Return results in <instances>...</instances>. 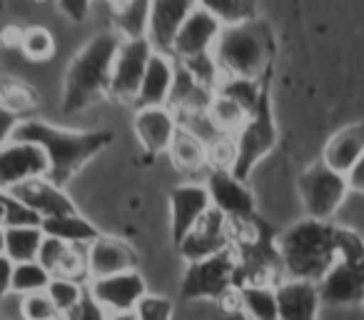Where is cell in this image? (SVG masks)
I'll return each mask as SVG.
<instances>
[{
    "label": "cell",
    "instance_id": "obj_1",
    "mask_svg": "<svg viewBox=\"0 0 364 320\" xmlns=\"http://www.w3.org/2000/svg\"><path fill=\"white\" fill-rule=\"evenodd\" d=\"M13 140L33 143L41 148L48 158L46 178L53 185L63 188L87 160H92L97 153L105 150L115 140V135H112V130H63V128L48 125L36 118H28L18 125Z\"/></svg>",
    "mask_w": 364,
    "mask_h": 320
},
{
    "label": "cell",
    "instance_id": "obj_2",
    "mask_svg": "<svg viewBox=\"0 0 364 320\" xmlns=\"http://www.w3.org/2000/svg\"><path fill=\"white\" fill-rule=\"evenodd\" d=\"M279 270L284 280L314 283L337 258V225L327 220H299L277 235Z\"/></svg>",
    "mask_w": 364,
    "mask_h": 320
},
{
    "label": "cell",
    "instance_id": "obj_3",
    "mask_svg": "<svg viewBox=\"0 0 364 320\" xmlns=\"http://www.w3.org/2000/svg\"><path fill=\"white\" fill-rule=\"evenodd\" d=\"M122 38L115 31H105L92 36L85 48L75 53L63 86V110L80 113L110 96L112 63Z\"/></svg>",
    "mask_w": 364,
    "mask_h": 320
},
{
    "label": "cell",
    "instance_id": "obj_4",
    "mask_svg": "<svg viewBox=\"0 0 364 320\" xmlns=\"http://www.w3.org/2000/svg\"><path fill=\"white\" fill-rule=\"evenodd\" d=\"M272 53V31L267 28V23L257 21V18L242 23V26L223 28L213 48V58L223 78H242V81L257 83H262Z\"/></svg>",
    "mask_w": 364,
    "mask_h": 320
},
{
    "label": "cell",
    "instance_id": "obj_5",
    "mask_svg": "<svg viewBox=\"0 0 364 320\" xmlns=\"http://www.w3.org/2000/svg\"><path fill=\"white\" fill-rule=\"evenodd\" d=\"M319 303L329 308L364 305V238L349 228H337V258L317 283Z\"/></svg>",
    "mask_w": 364,
    "mask_h": 320
},
{
    "label": "cell",
    "instance_id": "obj_6",
    "mask_svg": "<svg viewBox=\"0 0 364 320\" xmlns=\"http://www.w3.org/2000/svg\"><path fill=\"white\" fill-rule=\"evenodd\" d=\"M237 290V253L232 248L205 260L188 263L182 278V300H232Z\"/></svg>",
    "mask_w": 364,
    "mask_h": 320
},
{
    "label": "cell",
    "instance_id": "obj_7",
    "mask_svg": "<svg viewBox=\"0 0 364 320\" xmlns=\"http://www.w3.org/2000/svg\"><path fill=\"white\" fill-rule=\"evenodd\" d=\"M235 165L230 173L237 180H247L250 173L255 170V165L267 155L277 143V125H274L272 108H269L267 93L259 100L257 110L247 118L242 128L235 133Z\"/></svg>",
    "mask_w": 364,
    "mask_h": 320
},
{
    "label": "cell",
    "instance_id": "obj_8",
    "mask_svg": "<svg viewBox=\"0 0 364 320\" xmlns=\"http://www.w3.org/2000/svg\"><path fill=\"white\" fill-rule=\"evenodd\" d=\"M299 198L307 210V218L312 220H327L339 210L349 193L347 175L337 173L329 168L324 160L312 163L297 180Z\"/></svg>",
    "mask_w": 364,
    "mask_h": 320
},
{
    "label": "cell",
    "instance_id": "obj_9",
    "mask_svg": "<svg viewBox=\"0 0 364 320\" xmlns=\"http://www.w3.org/2000/svg\"><path fill=\"white\" fill-rule=\"evenodd\" d=\"M152 53H155V48L150 46L147 38L120 43V48L115 53V63H112L110 98H115L120 103H135Z\"/></svg>",
    "mask_w": 364,
    "mask_h": 320
},
{
    "label": "cell",
    "instance_id": "obj_10",
    "mask_svg": "<svg viewBox=\"0 0 364 320\" xmlns=\"http://www.w3.org/2000/svg\"><path fill=\"white\" fill-rule=\"evenodd\" d=\"M205 188L210 193V203L225 215L232 225H247L255 218V198L242 180L235 178L230 170H210Z\"/></svg>",
    "mask_w": 364,
    "mask_h": 320
},
{
    "label": "cell",
    "instance_id": "obj_11",
    "mask_svg": "<svg viewBox=\"0 0 364 320\" xmlns=\"http://www.w3.org/2000/svg\"><path fill=\"white\" fill-rule=\"evenodd\" d=\"M232 223L220 210L210 208L200 218V223L185 235V240L177 245V250H180L182 258L188 260V263H195V260L213 258V255L230 250L232 248Z\"/></svg>",
    "mask_w": 364,
    "mask_h": 320
},
{
    "label": "cell",
    "instance_id": "obj_12",
    "mask_svg": "<svg viewBox=\"0 0 364 320\" xmlns=\"http://www.w3.org/2000/svg\"><path fill=\"white\" fill-rule=\"evenodd\" d=\"M87 293L110 315V313H132L137 308V303L142 300V295H147V290L142 275L137 270H127V273L90 280L87 283Z\"/></svg>",
    "mask_w": 364,
    "mask_h": 320
},
{
    "label": "cell",
    "instance_id": "obj_13",
    "mask_svg": "<svg viewBox=\"0 0 364 320\" xmlns=\"http://www.w3.org/2000/svg\"><path fill=\"white\" fill-rule=\"evenodd\" d=\"M48 158L33 143L11 140L0 148V190H11L33 178H46Z\"/></svg>",
    "mask_w": 364,
    "mask_h": 320
},
{
    "label": "cell",
    "instance_id": "obj_14",
    "mask_svg": "<svg viewBox=\"0 0 364 320\" xmlns=\"http://www.w3.org/2000/svg\"><path fill=\"white\" fill-rule=\"evenodd\" d=\"M213 208L205 183H182L170 193V230L172 243L180 245L185 235L200 223L208 210Z\"/></svg>",
    "mask_w": 364,
    "mask_h": 320
},
{
    "label": "cell",
    "instance_id": "obj_15",
    "mask_svg": "<svg viewBox=\"0 0 364 320\" xmlns=\"http://www.w3.org/2000/svg\"><path fill=\"white\" fill-rule=\"evenodd\" d=\"M220 31H223V26L208 11L198 8V11H193V16L188 21L182 23L180 31H177L170 48V56L177 63H188L193 58L208 56V53H213Z\"/></svg>",
    "mask_w": 364,
    "mask_h": 320
},
{
    "label": "cell",
    "instance_id": "obj_16",
    "mask_svg": "<svg viewBox=\"0 0 364 320\" xmlns=\"http://www.w3.org/2000/svg\"><path fill=\"white\" fill-rule=\"evenodd\" d=\"M198 11V0H150V26H147V41L157 53L170 56L172 41L182 23Z\"/></svg>",
    "mask_w": 364,
    "mask_h": 320
},
{
    "label": "cell",
    "instance_id": "obj_17",
    "mask_svg": "<svg viewBox=\"0 0 364 320\" xmlns=\"http://www.w3.org/2000/svg\"><path fill=\"white\" fill-rule=\"evenodd\" d=\"M85 258H87V278L90 280L135 270L137 263L130 245L117 238H110V235H97L85 248Z\"/></svg>",
    "mask_w": 364,
    "mask_h": 320
},
{
    "label": "cell",
    "instance_id": "obj_18",
    "mask_svg": "<svg viewBox=\"0 0 364 320\" xmlns=\"http://www.w3.org/2000/svg\"><path fill=\"white\" fill-rule=\"evenodd\" d=\"M11 195H16L21 203H26L31 210H36L43 220L58 218V215L77 213L73 200L65 195V190L53 185L48 178H33L26 183L16 185V188L8 190Z\"/></svg>",
    "mask_w": 364,
    "mask_h": 320
},
{
    "label": "cell",
    "instance_id": "obj_19",
    "mask_svg": "<svg viewBox=\"0 0 364 320\" xmlns=\"http://www.w3.org/2000/svg\"><path fill=\"white\" fill-rule=\"evenodd\" d=\"M177 115L167 105L137 108L135 113V133L147 153H167L172 138L177 133Z\"/></svg>",
    "mask_w": 364,
    "mask_h": 320
},
{
    "label": "cell",
    "instance_id": "obj_20",
    "mask_svg": "<svg viewBox=\"0 0 364 320\" xmlns=\"http://www.w3.org/2000/svg\"><path fill=\"white\" fill-rule=\"evenodd\" d=\"M274 290H277L279 320H317L322 303H319V293L314 283L279 280Z\"/></svg>",
    "mask_w": 364,
    "mask_h": 320
},
{
    "label": "cell",
    "instance_id": "obj_21",
    "mask_svg": "<svg viewBox=\"0 0 364 320\" xmlns=\"http://www.w3.org/2000/svg\"><path fill=\"white\" fill-rule=\"evenodd\" d=\"M177 63L167 53H152L150 63L142 76V86L137 93L135 103L137 108H152V105H167V98L172 91V81H175Z\"/></svg>",
    "mask_w": 364,
    "mask_h": 320
},
{
    "label": "cell",
    "instance_id": "obj_22",
    "mask_svg": "<svg viewBox=\"0 0 364 320\" xmlns=\"http://www.w3.org/2000/svg\"><path fill=\"white\" fill-rule=\"evenodd\" d=\"M215 88L200 83L185 66L177 63L172 91L167 98V108L175 110V115H188V113H208L210 103L215 98Z\"/></svg>",
    "mask_w": 364,
    "mask_h": 320
},
{
    "label": "cell",
    "instance_id": "obj_23",
    "mask_svg": "<svg viewBox=\"0 0 364 320\" xmlns=\"http://www.w3.org/2000/svg\"><path fill=\"white\" fill-rule=\"evenodd\" d=\"M364 155V123H352L337 130L327 140L322 153V160L337 173L347 175L352 165Z\"/></svg>",
    "mask_w": 364,
    "mask_h": 320
},
{
    "label": "cell",
    "instance_id": "obj_24",
    "mask_svg": "<svg viewBox=\"0 0 364 320\" xmlns=\"http://www.w3.org/2000/svg\"><path fill=\"white\" fill-rule=\"evenodd\" d=\"M235 303L247 320H279L277 290L269 283L240 285L237 293H235Z\"/></svg>",
    "mask_w": 364,
    "mask_h": 320
},
{
    "label": "cell",
    "instance_id": "obj_25",
    "mask_svg": "<svg viewBox=\"0 0 364 320\" xmlns=\"http://www.w3.org/2000/svg\"><path fill=\"white\" fill-rule=\"evenodd\" d=\"M167 155H170L172 165L185 175H198L205 168H210L208 145L200 143L193 133L182 130V128H177L175 138H172L170 148H167Z\"/></svg>",
    "mask_w": 364,
    "mask_h": 320
},
{
    "label": "cell",
    "instance_id": "obj_26",
    "mask_svg": "<svg viewBox=\"0 0 364 320\" xmlns=\"http://www.w3.org/2000/svg\"><path fill=\"white\" fill-rule=\"evenodd\" d=\"M110 3H112V18H115V33L122 41L147 38L150 0H110Z\"/></svg>",
    "mask_w": 364,
    "mask_h": 320
},
{
    "label": "cell",
    "instance_id": "obj_27",
    "mask_svg": "<svg viewBox=\"0 0 364 320\" xmlns=\"http://www.w3.org/2000/svg\"><path fill=\"white\" fill-rule=\"evenodd\" d=\"M43 233L50 235V238H58L68 245H80V248H87L92 240L97 238V228L85 220L77 213H68V215H58V218H48L43 220Z\"/></svg>",
    "mask_w": 364,
    "mask_h": 320
},
{
    "label": "cell",
    "instance_id": "obj_28",
    "mask_svg": "<svg viewBox=\"0 0 364 320\" xmlns=\"http://www.w3.org/2000/svg\"><path fill=\"white\" fill-rule=\"evenodd\" d=\"M198 8L208 11L223 28L242 26L257 18V0H198Z\"/></svg>",
    "mask_w": 364,
    "mask_h": 320
},
{
    "label": "cell",
    "instance_id": "obj_29",
    "mask_svg": "<svg viewBox=\"0 0 364 320\" xmlns=\"http://www.w3.org/2000/svg\"><path fill=\"white\" fill-rule=\"evenodd\" d=\"M43 238H46L43 228H6V250H3V255L11 258L16 265L38 260Z\"/></svg>",
    "mask_w": 364,
    "mask_h": 320
},
{
    "label": "cell",
    "instance_id": "obj_30",
    "mask_svg": "<svg viewBox=\"0 0 364 320\" xmlns=\"http://www.w3.org/2000/svg\"><path fill=\"white\" fill-rule=\"evenodd\" d=\"M208 115H210V120L218 125L220 133L235 135V133L247 123L250 113L245 110L237 100H232V98L223 96V93H215L213 103H210V108H208Z\"/></svg>",
    "mask_w": 364,
    "mask_h": 320
},
{
    "label": "cell",
    "instance_id": "obj_31",
    "mask_svg": "<svg viewBox=\"0 0 364 320\" xmlns=\"http://www.w3.org/2000/svg\"><path fill=\"white\" fill-rule=\"evenodd\" d=\"M50 280H53V275L48 273L38 260L18 263L16 268H13V295L26 298V295L46 293Z\"/></svg>",
    "mask_w": 364,
    "mask_h": 320
},
{
    "label": "cell",
    "instance_id": "obj_32",
    "mask_svg": "<svg viewBox=\"0 0 364 320\" xmlns=\"http://www.w3.org/2000/svg\"><path fill=\"white\" fill-rule=\"evenodd\" d=\"M87 285H82L80 280H73V278H60V275H53V280L48 283V290L46 295L53 300V305L58 308L60 318L65 313H70L77 303L82 300L85 295Z\"/></svg>",
    "mask_w": 364,
    "mask_h": 320
},
{
    "label": "cell",
    "instance_id": "obj_33",
    "mask_svg": "<svg viewBox=\"0 0 364 320\" xmlns=\"http://www.w3.org/2000/svg\"><path fill=\"white\" fill-rule=\"evenodd\" d=\"M3 195V208H6V215H3V228H41L43 218L31 210L26 203L11 195L8 190H0Z\"/></svg>",
    "mask_w": 364,
    "mask_h": 320
},
{
    "label": "cell",
    "instance_id": "obj_34",
    "mask_svg": "<svg viewBox=\"0 0 364 320\" xmlns=\"http://www.w3.org/2000/svg\"><path fill=\"white\" fill-rule=\"evenodd\" d=\"M21 51L33 63L50 61L53 53H55V41L46 28H28L21 36Z\"/></svg>",
    "mask_w": 364,
    "mask_h": 320
},
{
    "label": "cell",
    "instance_id": "obj_35",
    "mask_svg": "<svg viewBox=\"0 0 364 320\" xmlns=\"http://www.w3.org/2000/svg\"><path fill=\"white\" fill-rule=\"evenodd\" d=\"M21 320H60V313L46 293L21 298Z\"/></svg>",
    "mask_w": 364,
    "mask_h": 320
},
{
    "label": "cell",
    "instance_id": "obj_36",
    "mask_svg": "<svg viewBox=\"0 0 364 320\" xmlns=\"http://www.w3.org/2000/svg\"><path fill=\"white\" fill-rule=\"evenodd\" d=\"M132 313L137 320H172V303L160 295H142Z\"/></svg>",
    "mask_w": 364,
    "mask_h": 320
},
{
    "label": "cell",
    "instance_id": "obj_37",
    "mask_svg": "<svg viewBox=\"0 0 364 320\" xmlns=\"http://www.w3.org/2000/svg\"><path fill=\"white\" fill-rule=\"evenodd\" d=\"M68 248H70L68 243L46 235V238H43V245H41V253H38V263H41L50 275H58V270H60Z\"/></svg>",
    "mask_w": 364,
    "mask_h": 320
},
{
    "label": "cell",
    "instance_id": "obj_38",
    "mask_svg": "<svg viewBox=\"0 0 364 320\" xmlns=\"http://www.w3.org/2000/svg\"><path fill=\"white\" fill-rule=\"evenodd\" d=\"M60 320H107V313L95 303V300H92V295L85 290V295H82L80 303H77L70 313L63 315Z\"/></svg>",
    "mask_w": 364,
    "mask_h": 320
},
{
    "label": "cell",
    "instance_id": "obj_39",
    "mask_svg": "<svg viewBox=\"0 0 364 320\" xmlns=\"http://www.w3.org/2000/svg\"><path fill=\"white\" fill-rule=\"evenodd\" d=\"M21 123H23L21 113L13 110L11 105H6V103L0 100V148L8 145V143L13 140V135H16Z\"/></svg>",
    "mask_w": 364,
    "mask_h": 320
},
{
    "label": "cell",
    "instance_id": "obj_40",
    "mask_svg": "<svg viewBox=\"0 0 364 320\" xmlns=\"http://www.w3.org/2000/svg\"><path fill=\"white\" fill-rule=\"evenodd\" d=\"M90 3L92 0H58V8H60L63 16H68L73 23H80L87 18L90 13Z\"/></svg>",
    "mask_w": 364,
    "mask_h": 320
},
{
    "label": "cell",
    "instance_id": "obj_41",
    "mask_svg": "<svg viewBox=\"0 0 364 320\" xmlns=\"http://www.w3.org/2000/svg\"><path fill=\"white\" fill-rule=\"evenodd\" d=\"M13 268L16 263L6 255H0V303L13 293Z\"/></svg>",
    "mask_w": 364,
    "mask_h": 320
},
{
    "label": "cell",
    "instance_id": "obj_42",
    "mask_svg": "<svg viewBox=\"0 0 364 320\" xmlns=\"http://www.w3.org/2000/svg\"><path fill=\"white\" fill-rule=\"evenodd\" d=\"M347 185H349V190L364 195V155L359 158L357 163L352 165V170L347 173Z\"/></svg>",
    "mask_w": 364,
    "mask_h": 320
},
{
    "label": "cell",
    "instance_id": "obj_43",
    "mask_svg": "<svg viewBox=\"0 0 364 320\" xmlns=\"http://www.w3.org/2000/svg\"><path fill=\"white\" fill-rule=\"evenodd\" d=\"M107 320H137V318H135V313H110Z\"/></svg>",
    "mask_w": 364,
    "mask_h": 320
},
{
    "label": "cell",
    "instance_id": "obj_44",
    "mask_svg": "<svg viewBox=\"0 0 364 320\" xmlns=\"http://www.w3.org/2000/svg\"><path fill=\"white\" fill-rule=\"evenodd\" d=\"M3 250H6V228L0 225V255H3Z\"/></svg>",
    "mask_w": 364,
    "mask_h": 320
},
{
    "label": "cell",
    "instance_id": "obj_45",
    "mask_svg": "<svg viewBox=\"0 0 364 320\" xmlns=\"http://www.w3.org/2000/svg\"><path fill=\"white\" fill-rule=\"evenodd\" d=\"M3 215H6V208H3V195H0V225H3Z\"/></svg>",
    "mask_w": 364,
    "mask_h": 320
},
{
    "label": "cell",
    "instance_id": "obj_46",
    "mask_svg": "<svg viewBox=\"0 0 364 320\" xmlns=\"http://www.w3.org/2000/svg\"><path fill=\"white\" fill-rule=\"evenodd\" d=\"M0 320H6V318H3V315H0Z\"/></svg>",
    "mask_w": 364,
    "mask_h": 320
}]
</instances>
